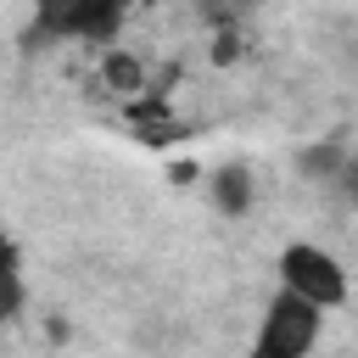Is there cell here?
I'll return each instance as SVG.
<instances>
[{"label":"cell","mask_w":358,"mask_h":358,"mask_svg":"<svg viewBox=\"0 0 358 358\" xmlns=\"http://www.w3.org/2000/svg\"><path fill=\"white\" fill-rule=\"evenodd\" d=\"M319 324H324V308H313L291 291H274L246 358H308L313 341H319Z\"/></svg>","instance_id":"obj_1"},{"label":"cell","mask_w":358,"mask_h":358,"mask_svg":"<svg viewBox=\"0 0 358 358\" xmlns=\"http://www.w3.org/2000/svg\"><path fill=\"white\" fill-rule=\"evenodd\" d=\"M280 291H291V296H302V302H313V308H341V302H347V268H341L324 246L291 241V246L280 252Z\"/></svg>","instance_id":"obj_2"},{"label":"cell","mask_w":358,"mask_h":358,"mask_svg":"<svg viewBox=\"0 0 358 358\" xmlns=\"http://www.w3.org/2000/svg\"><path fill=\"white\" fill-rule=\"evenodd\" d=\"M45 28L50 34H67V39H112L123 28V6L112 0H67V6H50L45 11Z\"/></svg>","instance_id":"obj_3"},{"label":"cell","mask_w":358,"mask_h":358,"mask_svg":"<svg viewBox=\"0 0 358 358\" xmlns=\"http://www.w3.org/2000/svg\"><path fill=\"white\" fill-rule=\"evenodd\" d=\"M213 207H218L224 218H241V213L252 207V173H246L241 162H229V168L213 173Z\"/></svg>","instance_id":"obj_4"},{"label":"cell","mask_w":358,"mask_h":358,"mask_svg":"<svg viewBox=\"0 0 358 358\" xmlns=\"http://www.w3.org/2000/svg\"><path fill=\"white\" fill-rule=\"evenodd\" d=\"M101 78H106L117 95H140V90H145V67H140V56H129V50H112V56L101 62Z\"/></svg>","instance_id":"obj_5"},{"label":"cell","mask_w":358,"mask_h":358,"mask_svg":"<svg viewBox=\"0 0 358 358\" xmlns=\"http://www.w3.org/2000/svg\"><path fill=\"white\" fill-rule=\"evenodd\" d=\"M296 162H302V173H313V179H341V173L352 168V162L341 157V145H308Z\"/></svg>","instance_id":"obj_6"},{"label":"cell","mask_w":358,"mask_h":358,"mask_svg":"<svg viewBox=\"0 0 358 358\" xmlns=\"http://www.w3.org/2000/svg\"><path fill=\"white\" fill-rule=\"evenodd\" d=\"M235 56H241L235 34H218V39H213V62H235Z\"/></svg>","instance_id":"obj_7"},{"label":"cell","mask_w":358,"mask_h":358,"mask_svg":"<svg viewBox=\"0 0 358 358\" xmlns=\"http://www.w3.org/2000/svg\"><path fill=\"white\" fill-rule=\"evenodd\" d=\"M341 190H347V201H352V207H358V162H352V168H347V173H341Z\"/></svg>","instance_id":"obj_8"}]
</instances>
